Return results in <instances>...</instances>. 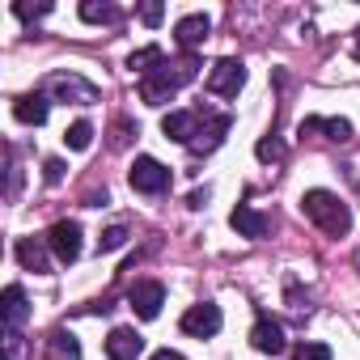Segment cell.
<instances>
[{
	"instance_id": "17",
	"label": "cell",
	"mask_w": 360,
	"mask_h": 360,
	"mask_svg": "<svg viewBox=\"0 0 360 360\" xmlns=\"http://www.w3.org/2000/svg\"><path fill=\"white\" fill-rule=\"evenodd\" d=\"M229 123H233L229 115H208V119H204V131H200V136H195V144H191V153H212V148L225 140Z\"/></svg>"
},
{
	"instance_id": "24",
	"label": "cell",
	"mask_w": 360,
	"mask_h": 360,
	"mask_svg": "<svg viewBox=\"0 0 360 360\" xmlns=\"http://www.w3.org/2000/svg\"><path fill=\"white\" fill-rule=\"evenodd\" d=\"M5 360H26V335L22 330H5Z\"/></svg>"
},
{
	"instance_id": "12",
	"label": "cell",
	"mask_w": 360,
	"mask_h": 360,
	"mask_svg": "<svg viewBox=\"0 0 360 360\" xmlns=\"http://www.w3.org/2000/svg\"><path fill=\"white\" fill-rule=\"evenodd\" d=\"M0 314H5V330H22V322L30 318V301L22 292V284H9L0 297Z\"/></svg>"
},
{
	"instance_id": "7",
	"label": "cell",
	"mask_w": 360,
	"mask_h": 360,
	"mask_svg": "<svg viewBox=\"0 0 360 360\" xmlns=\"http://www.w3.org/2000/svg\"><path fill=\"white\" fill-rule=\"evenodd\" d=\"M221 305H212V301H200V305H191L187 314H183V335H195V339H212L217 330H221Z\"/></svg>"
},
{
	"instance_id": "22",
	"label": "cell",
	"mask_w": 360,
	"mask_h": 360,
	"mask_svg": "<svg viewBox=\"0 0 360 360\" xmlns=\"http://www.w3.org/2000/svg\"><path fill=\"white\" fill-rule=\"evenodd\" d=\"M64 144L68 148H77V153H85L89 144H94V123H85V119H77L68 131H64Z\"/></svg>"
},
{
	"instance_id": "14",
	"label": "cell",
	"mask_w": 360,
	"mask_h": 360,
	"mask_svg": "<svg viewBox=\"0 0 360 360\" xmlns=\"http://www.w3.org/2000/svg\"><path fill=\"white\" fill-rule=\"evenodd\" d=\"M47 110H51V98L47 94H22L13 102V119L18 123H30V127H43L47 123Z\"/></svg>"
},
{
	"instance_id": "1",
	"label": "cell",
	"mask_w": 360,
	"mask_h": 360,
	"mask_svg": "<svg viewBox=\"0 0 360 360\" xmlns=\"http://www.w3.org/2000/svg\"><path fill=\"white\" fill-rule=\"evenodd\" d=\"M200 77V60L195 56H183V60H165L161 68H153L148 77H140V98L148 106H165L187 81Z\"/></svg>"
},
{
	"instance_id": "6",
	"label": "cell",
	"mask_w": 360,
	"mask_h": 360,
	"mask_svg": "<svg viewBox=\"0 0 360 360\" xmlns=\"http://www.w3.org/2000/svg\"><path fill=\"white\" fill-rule=\"evenodd\" d=\"M246 85V64L242 60H217L208 72V94L217 98H238V89Z\"/></svg>"
},
{
	"instance_id": "10",
	"label": "cell",
	"mask_w": 360,
	"mask_h": 360,
	"mask_svg": "<svg viewBox=\"0 0 360 360\" xmlns=\"http://www.w3.org/2000/svg\"><path fill=\"white\" fill-rule=\"evenodd\" d=\"M250 343H255V352H267V356H280L288 347L284 343V326L271 314H259V322L250 326Z\"/></svg>"
},
{
	"instance_id": "32",
	"label": "cell",
	"mask_w": 360,
	"mask_h": 360,
	"mask_svg": "<svg viewBox=\"0 0 360 360\" xmlns=\"http://www.w3.org/2000/svg\"><path fill=\"white\" fill-rule=\"evenodd\" d=\"M153 360H187V356H178V352H169V347H161V352H157Z\"/></svg>"
},
{
	"instance_id": "30",
	"label": "cell",
	"mask_w": 360,
	"mask_h": 360,
	"mask_svg": "<svg viewBox=\"0 0 360 360\" xmlns=\"http://www.w3.org/2000/svg\"><path fill=\"white\" fill-rule=\"evenodd\" d=\"M43 174H47V183H60V178H64V161H60V157H51V161L43 165Z\"/></svg>"
},
{
	"instance_id": "31",
	"label": "cell",
	"mask_w": 360,
	"mask_h": 360,
	"mask_svg": "<svg viewBox=\"0 0 360 360\" xmlns=\"http://www.w3.org/2000/svg\"><path fill=\"white\" fill-rule=\"evenodd\" d=\"M208 195H212L208 187H204V191H191V200H187V204H191V208H204V204H208Z\"/></svg>"
},
{
	"instance_id": "9",
	"label": "cell",
	"mask_w": 360,
	"mask_h": 360,
	"mask_svg": "<svg viewBox=\"0 0 360 360\" xmlns=\"http://www.w3.org/2000/svg\"><path fill=\"white\" fill-rule=\"evenodd\" d=\"M127 301H131L136 318L153 322V318L161 314V305H165V284H161V280H136L131 292H127Z\"/></svg>"
},
{
	"instance_id": "27",
	"label": "cell",
	"mask_w": 360,
	"mask_h": 360,
	"mask_svg": "<svg viewBox=\"0 0 360 360\" xmlns=\"http://www.w3.org/2000/svg\"><path fill=\"white\" fill-rule=\"evenodd\" d=\"M131 136H136V127H131V119H119V123H115V140H110V144H115V148H123V144H127Z\"/></svg>"
},
{
	"instance_id": "25",
	"label": "cell",
	"mask_w": 360,
	"mask_h": 360,
	"mask_svg": "<svg viewBox=\"0 0 360 360\" xmlns=\"http://www.w3.org/2000/svg\"><path fill=\"white\" fill-rule=\"evenodd\" d=\"M292 360H330V347L326 343H301L292 352Z\"/></svg>"
},
{
	"instance_id": "5",
	"label": "cell",
	"mask_w": 360,
	"mask_h": 360,
	"mask_svg": "<svg viewBox=\"0 0 360 360\" xmlns=\"http://www.w3.org/2000/svg\"><path fill=\"white\" fill-rule=\"evenodd\" d=\"M204 119H208V110H169L165 119H161V131H165V140H178V144H195V136L204 131Z\"/></svg>"
},
{
	"instance_id": "28",
	"label": "cell",
	"mask_w": 360,
	"mask_h": 360,
	"mask_svg": "<svg viewBox=\"0 0 360 360\" xmlns=\"http://www.w3.org/2000/svg\"><path fill=\"white\" fill-rule=\"evenodd\" d=\"M13 13H18L22 22H30V18H43V13H51V5H13Z\"/></svg>"
},
{
	"instance_id": "8",
	"label": "cell",
	"mask_w": 360,
	"mask_h": 360,
	"mask_svg": "<svg viewBox=\"0 0 360 360\" xmlns=\"http://www.w3.org/2000/svg\"><path fill=\"white\" fill-rule=\"evenodd\" d=\"M47 246L60 263H77L81 259V225L77 221H56L47 229Z\"/></svg>"
},
{
	"instance_id": "11",
	"label": "cell",
	"mask_w": 360,
	"mask_h": 360,
	"mask_svg": "<svg viewBox=\"0 0 360 360\" xmlns=\"http://www.w3.org/2000/svg\"><path fill=\"white\" fill-rule=\"evenodd\" d=\"M144 352V339L131 330V326H115L110 335H106V356L110 360H136Z\"/></svg>"
},
{
	"instance_id": "13",
	"label": "cell",
	"mask_w": 360,
	"mask_h": 360,
	"mask_svg": "<svg viewBox=\"0 0 360 360\" xmlns=\"http://www.w3.org/2000/svg\"><path fill=\"white\" fill-rule=\"evenodd\" d=\"M208 34H212V22H208L204 13H191V18H183V22L174 26V43H178V47H187V51H195Z\"/></svg>"
},
{
	"instance_id": "15",
	"label": "cell",
	"mask_w": 360,
	"mask_h": 360,
	"mask_svg": "<svg viewBox=\"0 0 360 360\" xmlns=\"http://www.w3.org/2000/svg\"><path fill=\"white\" fill-rule=\"evenodd\" d=\"M229 225L242 233V238H267V229H271V217H263V212H255L250 204H238L233 208V217H229Z\"/></svg>"
},
{
	"instance_id": "20",
	"label": "cell",
	"mask_w": 360,
	"mask_h": 360,
	"mask_svg": "<svg viewBox=\"0 0 360 360\" xmlns=\"http://www.w3.org/2000/svg\"><path fill=\"white\" fill-rule=\"evenodd\" d=\"M161 64H165V51H161L157 43H153V47H140V51H131V56H127V68H131V72H140V77H148V72H153V68H161Z\"/></svg>"
},
{
	"instance_id": "23",
	"label": "cell",
	"mask_w": 360,
	"mask_h": 360,
	"mask_svg": "<svg viewBox=\"0 0 360 360\" xmlns=\"http://www.w3.org/2000/svg\"><path fill=\"white\" fill-rule=\"evenodd\" d=\"M123 242H127V229H123V225H110V229L98 238V255H110V250H119Z\"/></svg>"
},
{
	"instance_id": "19",
	"label": "cell",
	"mask_w": 360,
	"mask_h": 360,
	"mask_svg": "<svg viewBox=\"0 0 360 360\" xmlns=\"http://www.w3.org/2000/svg\"><path fill=\"white\" fill-rule=\"evenodd\" d=\"M47 360H81V343L68 330H51L47 339Z\"/></svg>"
},
{
	"instance_id": "2",
	"label": "cell",
	"mask_w": 360,
	"mask_h": 360,
	"mask_svg": "<svg viewBox=\"0 0 360 360\" xmlns=\"http://www.w3.org/2000/svg\"><path fill=\"white\" fill-rule=\"evenodd\" d=\"M301 212H305L326 238H343V233L352 229V212H347V204H343L335 191H305V195H301Z\"/></svg>"
},
{
	"instance_id": "4",
	"label": "cell",
	"mask_w": 360,
	"mask_h": 360,
	"mask_svg": "<svg viewBox=\"0 0 360 360\" xmlns=\"http://www.w3.org/2000/svg\"><path fill=\"white\" fill-rule=\"evenodd\" d=\"M127 178H131V191H140V195H161V191H169V169H165L157 157H136Z\"/></svg>"
},
{
	"instance_id": "33",
	"label": "cell",
	"mask_w": 360,
	"mask_h": 360,
	"mask_svg": "<svg viewBox=\"0 0 360 360\" xmlns=\"http://www.w3.org/2000/svg\"><path fill=\"white\" fill-rule=\"evenodd\" d=\"M356 60H360V39H356Z\"/></svg>"
},
{
	"instance_id": "26",
	"label": "cell",
	"mask_w": 360,
	"mask_h": 360,
	"mask_svg": "<svg viewBox=\"0 0 360 360\" xmlns=\"http://www.w3.org/2000/svg\"><path fill=\"white\" fill-rule=\"evenodd\" d=\"M255 153H259V161H280V157H284V144H280V140H259Z\"/></svg>"
},
{
	"instance_id": "18",
	"label": "cell",
	"mask_w": 360,
	"mask_h": 360,
	"mask_svg": "<svg viewBox=\"0 0 360 360\" xmlns=\"http://www.w3.org/2000/svg\"><path fill=\"white\" fill-rule=\"evenodd\" d=\"M301 131H322L326 140H352V123L347 119H318V115H309L305 123H301Z\"/></svg>"
},
{
	"instance_id": "29",
	"label": "cell",
	"mask_w": 360,
	"mask_h": 360,
	"mask_svg": "<svg viewBox=\"0 0 360 360\" xmlns=\"http://www.w3.org/2000/svg\"><path fill=\"white\" fill-rule=\"evenodd\" d=\"M140 18H144V26H161L165 9H161V5H144V9H140Z\"/></svg>"
},
{
	"instance_id": "3",
	"label": "cell",
	"mask_w": 360,
	"mask_h": 360,
	"mask_svg": "<svg viewBox=\"0 0 360 360\" xmlns=\"http://www.w3.org/2000/svg\"><path fill=\"white\" fill-rule=\"evenodd\" d=\"M43 94L56 98V102H72V106H94L98 102V85L85 81V77H77V72H51L47 85H43Z\"/></svg>"
},
{
	"instance_id": "21",
	"label": "cell",
	"mask_w": 360,
	"mask_h": 360,
	"mask_svg": "<svg viewBox=\"0 0 360 360\" xmlns=\"http://www.w3.org/2000/svg\"><path fill=\"white\" fill-rule=\"evenodd\" d=\"M81 22H89V26H115L119 9L115 5H98V0H85V5H81Z\"/></svg>"
},
{
	"instance_id": "16",
	"label": "cell",
	"mask_w": 360,
	"mask_h": 360,
	"mask_svg": "<svg viewBox=\"0 0 360 360\" xmlns=\"http://www.w3.org/2000/svg\"><path fill=\"white\" fill-rule=\"evenodd\" d=\"M47 250H51L47 238H18V263H22L26 271H39V276H43V271L51 267Z\"/></svg>"
},
{
	"instance_id": "34",
	"label": "cell",
	"mask_w": 360,
	"mask_h": 360,
	"mask_svg": "<svg viewBox=\"0 0 360 360\" xmlns=\"http://www.w3.org/2000/svg\"><path fill=\"white\" fill-rule=\"evenodd\" d=\"M356 195H360V187H356Z\"/></svg>"
}]
</instances>
